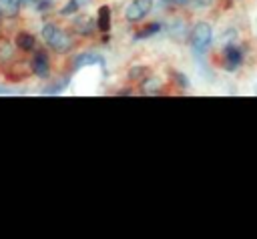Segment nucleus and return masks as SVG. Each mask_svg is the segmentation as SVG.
<instances>
[{
    "mask_svg": "<svg viewBox=\"0 0 257 239\" xmlns=\"http://www.w3.org/2000/svg\"><path fill=\"white\" fill-rule=\"evenodd\" d=\"M42 40L56 54H68L74 48V36L68 34L66 30H62L58 24H52V22H46L42 26Z\"/></svg>",
    "mask_w": 257,
    "mask_h": 239,
    "instance_id": "obj_1",
    "label": "nucleus"
},
{
    "mask_svg": "<svg viewBox=\"0 0 257 239\" xmlns=\"http://www.w3.org/2000/svg\"><path fill=\"white\" fill-rule=\"evenodd\" d=\"M191 44L197 52H205L209 46H211V40H213V28L209 22H197L193 28H191Z\"/></svg>",
    "mask_w": 257,
    "mask_h": 239,
    "instance_id": "obj_2",
    "label": "nucleus"
},
{
    "mask_svg": "<svg viewBox=\"0 0 257 239\" xmlns=\"http://www.w3.org/2000/svg\"><path fill=\"white\" fill-rule=\"evenodd\" d=\"M151 10H153V0H133L124 10V18L128 22H141Z\"/></svg>",
    "mask_w": 257,
    "mask_h": 239,
    "instance_id": "obj_3",
    "label": "nucleus"
},
{
    "mask_svg": "<svg viewBox=\"0 0 257 239\" xmlns=\"http://www.w3.org/2000/svg\"><path fill=\"white\" fill-rule=\"evenodd\" d=\"M241 62H243V50L237 44L225 46V50H223V66H225V70L233 72V70L239 68Z\"/></svg>",
    "mask_w": 257,
    "mask_h": 239,
    "instance_id": "obj_4",
    "label": "nucleus"
},
{
    "mask_svg": "<svg viewBox=\"0 0 257 239\" xmlns=\"http://www.w3.org/2000/svg\"><path fill=\"white\" fill-rule=\"evenodd\" d=\"M72 30L80 36H92L96 32V20L88 14H80L72 20Z\"/></svg>",
    "mask_w": 257,
    "mask_h": 239,
    "instance_id": "obj_5",
    "label": "nucleus"
},
{
    "mask_svg": "<svg viewBox=\"0 0 257 239\" xmlns=\"http://www.w3.org/2000/svg\"><path fill=\"white\" fill-rule=\"evenodd\" d=\"M32 72L36 76H40V78H44V76L50 74V62H48V56L42 50L36 52L34 58H32Z\"/></svg>",
    "mask_w": 257,
    "mask_h": 239,
    "instance_id": "obj_6",
    "label": "nucleus"
},
{
    "mask_svg": "<svg viewBox=\"0 0 257 239\" xmlns=\"http://www.w3.org/2000/svg\"><path fill=\"white\" fill-rule=\"evenodd\" d=\"M22 0H0V16L2 18H16L20 14Z\"/></svg>",
    "mask_w": 257,
    "mask_h": 239,
    "instance_id": "obj_7",
    "label": "nucleus"
},
{
    "mask_svg": "<svg viewBox=\"0 0 257 239\" xmlns=\"http://www.w3.org/2000/svg\"><path fill=\"white\" fill-rule=\"evenodd\" d=\"M108 28H110V10H108V6H100L98 16H96V30L106 32Z\"/></svg>",
    "mask_w": 257,
    "mask_h": 239,
    "instance_id": "obj_8",
    "label": "nucleus"
},
{
    "mask_svg": "<svg viewBox=\"0 0 257 239\" xmlns=\"http://www.w3.org/2000/svg\"><path fill=\"white\" fill-rule=\"evenodd\" d=\"M34 44H36V38H34L32 34H28V32H20V34L16 36V46H18L20 50H24V52L34 50Z\"/></svg>",
    "mask_w": 257,
    "mask_h": 239,
    "instance_id": "obj_9",
    "label": "nucleus"
},
{
    "mask_svg": "<svg viewBox=\"0 0 257 239\" xmlns=\"http://www.w3.org/2000/svg\"><path fill=\"white\" fill-rule=\"evenodd\" d=\"M141 90H143V94H155L161 90V80L157 76H147L141 84Z\"/></svg>",
    "mask_w": 257,
    "mask_h": 239,
    "instance_id": "obj_10",
    "label": "nucleus"
},
{
    "mask_svg": "<svg viewBox=\"0 0 257 239\" xmlns=\"http://www.w3.org/2000/svg\"><path fill=\"white\" fill-rule=\"evenodd\" d=\"M14 54V46L8 40H0V62H8Z\"/></svg>",
    "mask_w": 257,
    "mask_h": 239,
    "instance_id": "obj_11",
    "label": "nucleus"
},
{
    "mask_svg": "<svg viewBox=\"0 0 257 239\" xmlns=\"http://www.w3.org/2000/svg\"><path fill=\"white\" fill-rule=\"evenodd\" d=\"M159 30H161V24H159V22H153V24H147L145 30H139V32L135 34V38H147V36H151V34H157Z\"/></svg>",
    "mask_w": 257,
    "mask_h": 239,
    "instance_id": "obj_12",
    "label": "nucleus"
},
{
    "mask_svg": "<svg viewBox=\"0 0 257 239\" xmlns=\"http://www.w3.org/2000/svg\"><path fill=\"white\" fill-rule=\"evenodd\" d=\"M78 6H80V2H78V0H68V2H66V6H62V8H60V14H62V16H70V14H74V12L78 10Z\"/></svg>",
    "mask_w": 257,
    "mask_h": 239,
    "instance_id": "obj_13",
    "label": "nucleus"
},
{
    "mask_svg": "<svg viewBox=\"0 0 257 239\" xmlns=\"http://www.w3.org/2000/svg\"><path fill=\"white\" fill-rule=\"evenodd\" d=\"M147 72H149V70H147L145 66H137V68H131V70H128V78H131V80H141V78L147 76Z\"/></svg>",
    "mask_w": 257,
    "mask_h": 239,
    "instance_id": "obj_14",
    "label": "nucleus"
},
{
    "mask_svg": "<svg viewBox=\"0 0 257 239\" xmlns=\"http://www.w3.org/2000/svg\"><path fill=\"white\" fill-rule=\"evenodd\" d=\"M92 60H100V58H98V56H94V54H80V56L76 58V62H74V68L82 66L84 62H92Z\"/></svg>",
    "mask_w": 257,
    "mask_h": 239,
    "instance_id": "obj_15",
    "label": "nucleus"
},
{
    "mask_svg": "<svg viewBox=\"0 0 257 239\" xmlns=\"http://www.w3.org/2000/svg\"><path fill=\"white\" fill-rule=\"evenodd\" d=\"M189 2H191L195 8H209L215 0H189Z\"/></svg>",
    "mask_w": 257,
    "mask_h": 239,
    "instance_id": "obj_16",
    "label": "nucleus"
},
{
    "mask_svg": "<svg viewBox=\"0 0 257 239\" xmlns=\"http://www.w3.org/2000/svg\"><path fill=\"white\" fill-rule=\"evenodd\" d=\"M22 4H24V6H34L36 0H22Z\"/></svg>",
    "mask_w": 257,
    "mask_h": 239,
    "instance_id": "obj_17",
    "label": "nucleus"
},
{
    "mask_svg": "<svg viewBox=\"0 0 257 239\" xmlns=\"http://www.w3.org/2000/svg\"><path fill=\"white\" fill-rule=\"evenodd\" d=\"M165 4H175V0H163Z\"/></svg>",
    "mask_w": 257,
    "mask_h": 239,
    "instance_id": "obj_18",
    "label": "nucleus"
},
{
    "mask_svg": "<svg viewBox=\"0 0 257 239\" xmlns=\"http://www.w3.org/2000/svg\"><path fill=\"white\" fill-rule=\"evenodd\" d=\"M0 18H2V16H0Z\"/></svg>",
    "mask_w": 257,
    "mask_h": 239,
    "instance_id": "obj_19",
    "label": "nucleus"
}]
</instances>
